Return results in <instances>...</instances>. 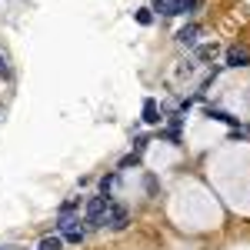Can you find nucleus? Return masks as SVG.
Instances as JSON below:
<instances>
[{
  "instance_id": "9d476101",
  "label": "nucleus",
  "mask_w": 250,
  "mask_h": 250,
  "mask_svg": "<svg viewBox=\"0 0 250 250\" xmlns=\"http://www.w3.org/2000/svg\"><path fill=\"white\" fill-rule=\"evenodd\" d=\"M134 17H137V23H144V27H147V23H150V20H154V17H150V14H147V10H137Z\"/></svg>"
},
{
  "instance_id": "0eeeda50",
  "label": "nucleus",
  "mask_w": 250,
  "mask_h": 250,
  "mask_svg": "<svg viewBox=\"0 0 250 250\" xmlns=\"http://www.w3.org/2000/svg\"><path fill=\"white\" fill-rule=\"evenodd\" d=\"M197 57H200V60H213V57H217V43H207V47H200V50H197Z\"/></svg>"
},
{
  "instance_id": "f03ea898",
  "label": "nucleus",
  "mask_w": 250,
  "mask_h": 250,
  "mask_svg": "<svg viewBox=\"0 0 250 250\" xmlns=\"http://www.w3.org/2000/svg\"><path fill=\"white\" fill-rule=\"evenodd\" d=\"M107 197H94L90 204H87V224L90 227H104V213H107Z\"/></svg>"
},
{
  "instance_id": "f8f14e48",
  "label": "nucleus",
  "mask_w": 250,
  "mask_h": 250,
  "mask_svg": "<svg viewBox=\"0 0 250 250\" xmlns=\"http://www.w3.org/2000/svg\"><path fill=\"white\" fill-rule=\"evenodd\" d=\"M0 74H7V60L0 57Z\"/></svg>"
},
{
  "instance_id": "9b49d317",
  "label": "nucleus",
  "mask_w": 250,
  "mask_h": 250,
  "mask_svg": "<svg viewBox=\"0 0 250 250\" xmlns=\"http://www.w3.org/2000/svg\"><path fill=\"white\" fill-rule=\"evenodd\" d=\"M63 237H67L70 244H80V240H83V230H70V233H63Z\"/></svg>"
},
{
  "instance_id": "7ed1b4c3",
  "label": "nucleus",
  "mask_w": 250,
  "mask_h": 250,
  "mask_svg": "<svg viewBox=\"0 0 250 250\" xmlns=\"http://www.w3.org/2000/svg\"><path fill=\"white\" fill-rule=\"evenodd\" d=\"M247 63H250V47L233 43L230 50H227V67H247Z\"/></svg>"
},
{
  "instance_id": "20e7f679",
  "label": "nucleus",
  "mask_w": 250,
  "mask_h": 250,
  "mask_svg": "<svg viewBox=\"0 0 250 250\" xmlns=\"http://www.w3.org/2000/svg\"><path fill=\"white\" fill-rule=\"evenodd\" d=\"M200 0H170L167 3V10H164V17H177V14H190L193 7H197Z\"/></svg>"
},
{
  "instance_id": "39448f33",
  "label": "nucleus",
  "mask_w": 250,
  "mask_h": 250,
  "mask_svg": "<svg viewBox=\"0 0 250 250\" xmlns=\"http://www.w3.org/2000/svg\"><path fill=\"white\" fill-rule=\"evenodd\" d=\"M197 37H200V27H197V23H187V27L177 34V43H180V47H193Z\"/></svg>"
},
{
  "instance_id": "ddd939ff",
  "label": "nucleus",
  "mask_w": 250,
  "mask_h": 250,
  "mask_svg": "<svg viewBox=\"0 0 250 250\" xmlns=\"http://www.w3.org/2000/svg\"><path fill=\"white\" fill-rule=\"evenodd\" d=\"M0 250H3V247H0Z\"/></svg>"
},
{
  "instance_id": "423d86ee",
  "label": "nucleus",
  "mask_w": 250,
  "mask_h": 250,
  "mask_svg": "<svg viewBox=\"0 0 250 250\" xmlns=\"http://www.w3.org/2000/svg\"><path fill=\"white\" fill-rule=\"evenodd\" d=\"M144 120L147 124H157L160 114H157V100H144Z\"/></svg>"
},
{
  "instance_id": "6e6552de",
  "label": "nucleus",
  "mask_w": 250,
  "mask_h": 250,
  "mask_svg": "<svg viewBox=\"0 0 250 250\" xmlns=\"http://www.w3.org/2000/svg\"><path fill=\"white\" fill-rule=\"evenodd\" d=\"M40 250H60V237H43L40 240Z\"/></svg>"
},
{
  "instance_id": "1a4fd4ad",
  "label": "nucleus",
  "mask_w": 250,
  "mask_h": 250,
  "mask_svg": "<svg viewBox=\"0 0 250 250\" xmlns=\"http://www.w3.org/2000/svg\"><path fill=\"white\" fill-rule=\"evenodd\" d=\"M207 117H213V120H224V124H237L230 114H224V110H207Z\"/></svg>"
},
{
  "instance_id": "f257e3e1",
  "label": "nucleus",
  "mask_w": 250,
  "mask_h": 250,
  "mask_svg": "<svg viewBox=\"0 0 250 250\" xmlns=\"http://www.w3.org/2000/svg\"><path fill=\"white\" fill-rule=\"evenodd\" d=\"M104 227H110V230H124V227H127V210H124L120 204H107Z\"/></svg>"
}]
</instances>
